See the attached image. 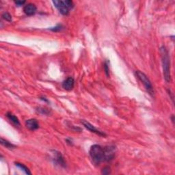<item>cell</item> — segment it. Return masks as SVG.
Returning <instances> with one entry per match:
<instances>
[{
  "label": "cell",
  "instance_id": "1",
  "mask_svg": "<svg viewBox=\"0 0 175 175\" xmlns=\"http://www.w3.org/2000/svg\"><path fill=\"white\" fill-rule=\"evenodd\" d=\"M116 147L113 146L103 147L95 144L90 149V156L95 165H99L103 161L112 160L115 156Z\"/></svg>",
  "mask_w": 175,
  "mask_h": 175
},
{
  "label": "cell",
  "instance_id": "2",
  "mask_svg": "<svg viewBox=\"0 0 175 175\" xmlns=\"http://www.w3.org/2000/svg\"><path fill=\"white\" fill-rule=\"evenodd\" d=\"M160 52L161 55L164 79L167 82H169V81H170L171 75H170V58H169L168 51L164 46H162L160 49Z\"/></svg>",
  "mask_w": 175,
  "mask_h": 175
},
{
  "label": "cell",
  "instance_id": "3",
  "mask_svg": "<svg viewBox=\"0 0 175 175\" xmlns=\"http://www.w3.org/2000/svg\"><path fill=\"white\" fill-rule=\"evenodd\" d=\"M135 75H136V76L139 79V80L144 84V87H145L146 90H147V92L151 96H153L154 93H155L153 87L152 86L151 82H150V81L149 80V79L148 78L146 75L140 71H137L135 72Z\"/></svg>",
  "mask_w": 175,
  "mask_h": 175
},
{
  "label": "cell",
  "instance_id": "4",
  "mask_svg": "<svg viewBox=\"0 0 175 175\" xmlns=\"http://www.w3.org/2000/svg\"><path fill=\"white\" fill-rule=\"evenodd\" d=\"M53 3L55 7L58 9L60 13L63 15H68L69 14V9L66 6L64 1H59V0H55L53 1Z\"/></svg>",
  "mask_w": 175,
  "mask_h": 175
},
{
  "label": "cell",
  "instance_id": "5",
  "mask_svg": "<svg viewBox=\"0 0 175 175\" xmlns=\"http://www.w3.org/2000/svg\"><path fill=\"white\" fill-rule=\"evenodd\" d=\"M81 123H82V125L85 126L88 130H89L90 131H91L92 133H95V134L99 135V136L104 137V136H105V135H106L105 133L102 132L100 130H99V129H96L95 126H93L92 124H90L89 122L86 121V120H81Z\"/></svg>",
  "mask_w": 175,
  "mask_h": 175
},
{
  "label": "cell",
  "instance_id": "6",
  "mask_svg": "<svg viewBox=\"0 0 175 175\" xmlns=\"http://www.w3.org/2000/svg\"><path fill=\"white\" fill-rule=\"evenodd\" d=\"M52 155H53L52 159L54 163H56L57 165H59L60 166H62V167L66 166V163H65L64 158H63L61 153H59L58 151H56V150H53Z\"/></svg>",
  "mask_w": 175,
  "mask_h": 175
},
{
  "label": "cell",
  "instance_id": "7",
  "mask_svg": "<svg viewBox=\"0 0 175 175\" xmlns=\"http://www.w3.org/2000/svg\"><path fill=\"white\" fill-rule=\"evenodd\" d=\"M37 8L34 4H28L23 8V12L28 16H32L37 13Z\"/></svg>",
  "mask_w": 175,
  "mask_h": 175
},
{
  "label": "cell",
  "instance_id": "8",
  "mask_svg": "<svg viewBox=\"0 0 175 175\" xmlns=\"http://www.w3.org/2000/svg\"><path fill=\"white\" fill-rule=\"evenodd\" d=\"M75 85V80L73 79V77H69L68 78L63 81L62 83V87L64 88V89L66 90H68V91H70V90H73Z\"/></svg>",
  "mask_w": 175,
  "mask_h": 175
},
{
  "label": "cell",
  "instance_id": "9",
  "mask_svg": "<svg viewBox=\"0 0 175 175\" xmlns=\"http://www.w3.org/2000/svg\"><path fill=\"white\" fill-rule=\"evenodd\" d=\"M25 126H27V128L31 131L37 130V129L39 128V124L37 120L34 119L27 120L25 121Z\"/></svg>",
  "mask_w": 175,
  "mask_h": 175
},
{
  "label": "cell",
  "instance_id": "10",
  "mask_svg": "<svg viewBox=\"0 0 175 175\" xmlns=\"http://www.w3.org/2000/svg\"><path fill=\"white\" fill-rule=\"evenodd\" d=\"M6 116L8 119L10 120V122H13L14 125L20 126V122L19 119H18L16 116H14L13 114H12L11 112H8L6 114Z\"/></svg>",
  "mask_w": 175,
  "mask_h": 175
},
{
  "label": "cell",
  "instance_id": "11",
  "mask_svg": "<svg viewBox=\"0 0 175 175\" xmlns=\"http://www.w3.org/2000/svg\"><path fill=\"white\" fill-rule=\"evenodd\" d=\"M1 144H2L3 146H4L6 148L9 149H13L16 148V146L14 145V144H12L10 142H8L6 140H4V138H1Z\"/></svg>",
  "mask_w": 175,
  "mask_h": 175
},
{
  "label": "cell",
  "instance_id": "12",
  "mask_svg": "<svg viewBox=\"0 0 175 175\" xmlns=\"http://www.w3.org/2000/svg\"><path fill=\"white\" fill-rule=\"evenodd\" d=\"M15 165H16V166H17L18 168H19L20 169H21V170L25 172V173L26 174H32V173L29 171L28 168L26 167L25 165H23V164H21V163H19V162H16V163H15Z\"/></svg>",
  "mask_w": 175,
  "mask_h": 175
},
{
  "label": "cell",
  "instance_id": "13",
  "mask_svg": "<svg viewBox=\"0 0 175 175\" xmlns=\"http://www.w3.org/2000/svg\"><path fill=\"white\" fill-rule=\"evenodd\" d=\"M37 111L39 113H41V114H44V115H49L51 114V111L47 109V108L44 107H38Z\"/></svg>",
  "mask_w": 175,
  "mask_h": 175
},
{
  "label": "cell",
  "instance_id": "14",
  "mask_svg": "<svg viewBox=\"0 0 175 175\" xmlns=\"http://www.w3.org/2000/svg\"><path fill=\"white\" fill-rule=\"evenodd\" d=\"M2 18L8 22L12 21V16L10 14V13H4V14H3Z\"/></svg>",
  "mask_w": 175,
  "mask_h": 175
},
{
  "label": "cell",
  "instance_id": "15",
  "mask_svg": "<svg viewBox=\"0 0 175 175\" xmlns=\"http://www.w3.org/2000/svg\"><path fill=\"white\" fill-rule=\"evenodd\" d=\"M110 173V167H105L102 170V174H109Z\"/></svg>",
  "mask_w": 175,
  "mask_h": 175
},
{
  "label": "cell",
  "instance_id": "16",
  "mask_svg": "<svg viewBox=\"0 0 175 175\" xmlns=\"http://www.w3.org/2000/svg\"><path fill=\"white\" fill-rule=\"evenodd\" d=\"M104 68H105V73H106L107 76H109L110 69H109V67H108V63H107V62H106L105 63V64H104Z\"/></svg>",
  "mask_w": 175,
  "mask_h": 175
},
{
  "label": "cell",
  "instance_id": "17",
  "mask_svg": "<svg viewBox=\"0 0 175 175\" xmlns=\"http://www.w3.org/2000/svg\"><path fill=\"white\" fill-rule=\"evenodd\" d=\"M61 29H62V25H58L56 27H54V28H51V30H52V31H53V32H58V31H60V30Z\"/></svg>",
  "mask_w": 175,
  "mask_h": 175
},
{
  "label": "cell",
  "instance_id": "18",
  "mask_svg": "<svg viewBox=\"0 0 175 175\" xmlns=\"http://www.w3.org/2000/svg\"><path fill=\"white\" fill-rule=\"evenodd\" d=\"M25 1H17V2H15V4H16L18 6H23L24 4H25Z\"/></svg>",
  "mask_w": 175,
  "mask_h": 175
}]
</instances>
